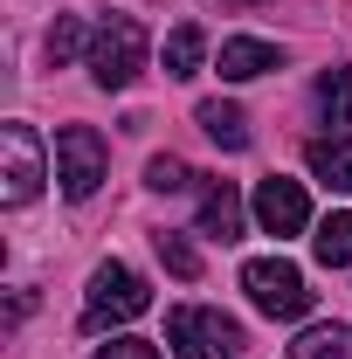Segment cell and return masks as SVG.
<instances>
[{
  "mask_svg": "<svg viewBox=\"0 0 352 359\" xmlns=\"http://www.w3.org/2000/svg\"><path fill=\"white\" fill-rule=\"evenodd\" d=\"M159 263L173 269V276H187V283L201 276V256H194V242H187V235H159Z\"/></svg>",
  "mask_w": 352,
  "mask_h": 359,
  "instance_id": "18",
  "label": "cell"
},
{
  "mask_svg": "<svg viewBox=\"0 0 352 359\" xmlns=\"http://www.w3.org/2000/svg\"><path fill=\"white\" fill-rule=\"evenodd\" d=\"M318 111H325V125H352V69H325L318 76Z\"/></svg>",
  "mask_w": 352,
  "mask_h": 359,
  "instance_id": "15",
  "label": "cell"
},
{
  "mask_svg": "<svg viewBox=\"0 0 352 359\" xmlns=\"http://www.w3.org/2000/svg\"><path fill=\"white\" fill-rule=\"evenodd\" d=\"M159 55H166V76H194V69H201V55H208V35H201L194 21H180Z\"/></svg>",
  "mask_w": 352,
  "mask_h": 359,
  "instance_id": "13",
  "label": "cell"
},
{
  "mask_svg": "<svg viewBox=\"0 0 352 359\" xmlns=\"http://www.w3.org/2000/svg\"><path fill=\"white\" fill-rule=\"evenodd\" d=\"M256 222L283 242V235H304L311 228V201H304V180H283V173H269L263 187H256Z\"/></svg>",
  "mask_w": 352,
  "mask_h": 359,
  "instance_id": "7",
  "label": "cell"
},
{
  "mask_svg": "<svg viewBox=\"0 0 352 359\" xmlns=\"http://www.w3.org/2000/svg\"><path fill=\"white\" fill-rule=\"evenodd\" d=\"M166 346L173 359H235L249 339L228 311H208V304H173L166 311Z\"/></svg>",
  "mask_w": 352,
  "mask_h": 359,
  "instance_id": "3",
  "label": "cell"
},
{
  "mask_svg": "<svg viewBox=\"0 0 352 359\" xmlns=\"http://www.w3.org/2000/svg\"><path fill=\"white\" fill-rule=\"evenodd\" d=\"M242 290L263 318H304L311 311V290H304V269L283 263V256H256L242 263Z\"/></svg>",
  "mask_w": 352,
  "mask_h": 359,
  "instance_id": "4",
  "label": "cell"
},
{
  "mask_svg": "<svg viewBox=\"0 0 352 359\" xmlns=\"http://www.w3.org/2000/svg\"><path fill=\"white\" fill-rule=\"evenodd\" d=\"M235 7H263V0H235Z\"/></svg>",
  "mask_w": 352,
  "mask_h": 359,
  "instance_id": "20",
  "label": "cell"
},
{
  "mask_svg": "<svg viewBox=\"0 0 352 359\" xmlns=\"http://www.w3.org/2000/svg\"><path fill=\"white\" fill-rule=\"evenodd\" d=\"M201 235L242 242V194H235L228 180H208V187H201Z\"/></svg>",
  "mask_w": 352,
  "mask_h": 359,
  "instance_id": "9",
  "label": "cell"
},
{
  "mask_svg": "<svg viewBox=\"0 0 352 359\" xmlns=\"http://www.w3.org/2000/svg\"><path fill=\"white\" fill-rule=\"evenodd\" d=\"M311 256H318L325 269H346V263H352V208L318 222V235H311Z\"/></svg>",
  "mask_w": 352,
  "mask_h": 359,
  "instance_id": "12",
  "label": "cell"
},
{
  "mask_svg": "<svg viewBox=\"0 0 352 359\" xmlns=\"http://www.w3.org/2000/svg\"><path fill=\"white\" fill-rule=\"evenodd\" d=\"M152 311V290L132 263H97L83 290V332H111V325H132Z\"/></svg>",
  "mask_w": 352,
  "mask_h": 359,
  "instance_id": "2",
  "label": "cell"
},
{
  "mask_svg": "<svg viewBox=\"0 0 352 359\" xmlns=\"http://www.w3.org/2000/svg\"><path fill=\"white\" fill-rule=\"evenodd\" d=\"M194 118H201V132L215 138L221 152H242V145H249V118H242V104H221V97H208Z\"/></svg>",
  "mask_w": 352,
  "mask_h": 359,
  "instance_id": "10",
  "label": "cell"
},
{
  "mask_svg": "<svg viewBox=\"0 0 352 359\" xmlns=\"http://www.w3.org/2000/svg\"><path fill=\"white\" fill-rule=\"evenodd\" d=\"M311 180H325L332 194H352V138H318L311 145Z\"/></svg>",
  "mask_w": 352,
  "mask_h": 359,
  "instance_id": "11",
  "label": "cell"
},
{
  "mask_svg": "<svg viewBox=\"0 0 352 359\" xmlns=\"http://www.w3.org/2000/svg\"><path fill=\"white\" fill-rule=\"evenodd\" d=\"M111 173V152H104V138L90 132V125H62L55 132V187L69 194V201H90L97 187Z\"/></svg>",
  "mask_w": 352,
  "mask_h": 359,
  "instance_id": "5",
  "label": "cell"
},
{
  "mask_svg": "<svg viewBox=\"0 0 352 359\" xmlns=\"http://www.w3.org/2000/svg\"><path fill=\"white\" fill-rule=\"evenodd\" d=\"M90 35H97V28H83L76 14H55V28H48V62H69V55H90Z\"/></svg>",
  "mask_w": 352,
  "mask_h": 359,
  "instance_id": "16",
  "label": "cell"
},
{
  "mask_svg": "<svg viewBox=\"0 0 352 359\" xmlns=\"http://www.w3.org/2000/svg\"><path fill=\"white\" fill-rule=\"evenodd\" d=\"M97 359H159V346H145V339H111V346H97Z\"/></svg>",
  "mask_w": 352,
  "mask_h": 359,
  "instance_id": "19",
  "label": "cell"
},
{
  "mask_svg": "<svg viewBox=\"0 0 352 359\" xmlns=\"http://www.w3.org/2000/svg\"><path fill=\"white\" fill-rule=\"evenodd\" d=\"M0 152H7V166H0V201H7V208H28V201L42 194V180H48V152H42V138H35V125H0Z\"/></svg>",
  "mask_w": 352,
  "mask_h": 359,
  "instance_id": "6",
  "label": "cell"
},
{
  "mask_svg": "<svg viewBox=\"0 0 352 359\" xmlns=\"http://www.w3.org/2000/svg\"><path fill=\"white\" fill-rule=\"evenodd\" d=\"M145 55H152V35L138 14H111L97 35H90V76L97 90H132L145 76Z\"/></svg>",
  "mask_w": 352,
  "mask_h": 359,
  "instance_id": "1",
  "label": "cell"
},
{
  "mask_svg": "<svg viewBox=\"0 0 352 359\" xmlns=\"http://www.w3.org/2000/svg\"><path fill=\"white\" fill-rule=\"evenodd\" d=\"M290 359H352V325H311L290 346Z\"/></svg>",
  "mask_w": 352,
  "mask_h": 359,
  "instance_id": "14",
  "label": "cell"
},
{
  "mask_svg": "<svg viewBox=\"0 0 352 359\" xmlns=\"http://www.w3.org/2000/svg\"><path fill=\"white\" fill-rule=\"evenodd\" d=\"M269 69H283L276 42H256V35H228L221 42V76L228 83H249V76H269Z\"/></svg>",
  "mask_w": 352,
  "mask_h": 359,
  "instance_id": "8",
  "label": "cell"
},
{
  "mask_svg": "<svg viewBox=\"0 0 352 359\" xmlns=\"http://www.w3.org/2000/svg\"><path fill=\"white\" fill-rule=\"evenodd\" d=\"M145 187H152V194H180V187H194V173H187V159L159 152V159L145 166Z\"/></svg>",
  "mask_w": 352,
  "mask_h": 359,
  "instance_id": "17",
  "label": "cell"
}]
</instances>
